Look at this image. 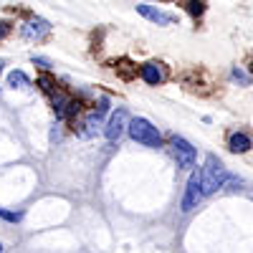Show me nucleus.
I'll return each mask as SVG.
<instances>
[{"instance_id":"obj_1","label":"nucleus","mask_w":253,"mask_h":253,"mask_svg":"<svg viewBox=\"0 0 253 253\" xmlns=\"http://www.w3.org/2000/svg\"><path fill=\"white\" fill-rule=\"evenodd\" d=\"M225 180H228V170L223 167V162L215 155H208L205 167H203V172H200V190H203V195L215 193L218 187L225 185Z\"/></svg>"},{"instance_id":"obj_2","label":"nucleus","mask_w":253,"mask_h":253,"mask_svg":"<svg viewBox=\"0 0 253 253\" xmlns=\"http://www.w3.org/2000/svg\"><path fill=\"white\" fill-rule=\"evenodd\" d=\"M129 137L144 147H162V134L157 132V126H152L144 117H134L129 122Z\"/></svg>"},{"instance_id":"obj_3","label":"nucleus","mask_w":253,"mask_h":253,"mask_svg":"<svg viewBox=\"0 0 253 253\" xmlns=\"http://www.w3.org/2000/svg\"><path fill=\"white\" fill-rule=\"evenodd\" d=\"M172 152H175V160H177V167L182 170H193L195 167V147L190 144L187 139L182 137H172Z\"/></svg>"},{"instance_id":"obj_4","label":"nucleus","mask_w":253,"mask_h":253,"mask_svg":"<svg viewBox=\"0 0 253 253\" xmlns=\"http://www.w3.org/2000/svg\"><path fill=\"white\" fill-rule=\"evenodd\" d=\"M203 198V190H200V172H193L187 180V190H185V198H182V210L190 213Z\"/></svg>"},{"instance_id":"obj_5","label":"nucleus","mask_w":253,"mask_h":253,"mask_svg":"<svg viewBox=\"0 0 253 253\" xmlns=\"http://www.w3.org/2000/svg\"><path fill=\"white\" fill-rule=\"evenodd\" d=\"M139 76L147 84L157 86V84H165L167 81V66H165V63H157V61H150V63H144V66L139 69Z\"/></svg>"},{"instance_id":"obj_6","label":"nucleus","mask_w":253,"mask_h":253,"mask_svg":"<svg viewBox=\"0 0 253 253\" xmlns=\"http://www.w3.org/2000/svg\"><path fill=\"white\" fill-rule=\"evenodd\" d=\"M20 33H23L26 41H43L51 33V23H48V20H43V18H36V20H28Z\"/></svg>"},{"instance_id":"obj_7","label":"nucleus","mask_w":253,"mask_h":253,"mask_svg":"<svg viewBox=\"0 0 253 253\" xmlns=\"http://www.w3.org/2000/svg\"><path fill=\"white\" fill-rule=\"evenodd\" d=\"M99 122H101V114L94 109L89 117H84L81 122H76V124H74V132H76V137H81V139H89V137H94V134H96V126H99Z\"/></svg>"},{"instance_id":"obj_8","label":"nucleus","mask_w":253,"mask_h":253,"mask_svg":"<svg viewBox=\"0 0 253 253\" xmlns=\"http://www.w3.org/2000/svg\"><path fill=\"white\" fill-rule=\"evenodd\" d=\"M137 13L144 15L147 20H152V23H157V26H170V23H175V20H177L172 13H162V10H157L152 5H137Z\"/></svg>"},{"instance_id":"obj_9","label":"nucleus","mask_w":253,"mask_h":253,"mask_svg":"<svg viewBox=\"0 0 253 253\" xmlns=\"http://www.w3.org/2000/svg\"><path fill=\"white\" fill-rule=\"evenodd\" d=\"M124 124H126V112H124V109H117V112L112 114L109 124H107V132H104L109 142H117V139L122 137V132H124Z\"/></svg>"},{"instance_id":"obj_10","label":"nucleus","mask_w":253,"mask_h":253,"mask_svg":"<svg viewBox=\"0 0 253 253\" xmlns=\"http://www.w3.org/2000/svg\"><path fill=\"white\" fill-rule=\"evenodd\" d=\"M228 147H230V152L243 155V152H248L251 147H253V142H251V137H246V134H241V132H233V134L228 137Z\"/></svg>"},{"instance_id":"obj_11","label":"nucleus","mask_w":253,"mask_h":253,"mask_svg":"<svg viewBox=\"0 0 253 253\" xmlns=\"http://www.w3.org/2000/svg\"><path fill=\"white\" fill-rule=\"evenodd\" d=\"M48 96H51V104H53V112H56V117H58V119H63V112H66L69 96L63 94L61 89H53V91H51Z\"/></svg>"},{"instance_id":"obj_12","label":"nucleus","mask_w":253,"mask_h":253,"mask_svg":"<svg viewBox=\"0 0 253 253\" xmlns=\"http://www.w3.org/2000/svg\"><path fill=\"white\" fill-rule=\"evenodd\" d=\"M117 74L124 79V81H129V79H134V74H137V66H132L126 58H122L119 63H117Z\"/></svg>"},{"instance_id":"obj_13","label":"nucleus","mask_w":253,"mask_h":253,"mask_svg":"<svg viewBox=\"0 0 253 253\" xmlns=\"http://www.w3.org/2000/svg\"><path fill=\"white\" fill-rule=\"evenodd\" d=\"M8 84H10L13 89H15V86H26L28 76H26L23 71H10V74H8Z\"/></svg>"},{"instance_id":"obj_14","label":"nucleus","mask_w":253,"mask_h":253,"mask_svg":"<svg viewBox=\"0 0 253 253\" xmlns=\"http://www.w3.org/2000/svg\"><path fill=\"white\" fill-rule=\"evenodd\" d=\"M185 8H187V13L190 15H203V10H205V5H203V0H187V3H185Z\"/></svg>"},{"instance_id":"obj_15","label":"nucleus","mask_w":253,"mask_h":253,"mask_svg":"<svg viewBox=\"0 0 253 253\" xmlns=\"http://www.w3.org/2000/svg\"><path fill=\"white\" fill-rule=\"evenodd\" d=\"M38 86H41V89H43L46 94H51V91L56 89V81H53L51 76H41V79H38Z\"/></svg>"},{"instance_id":"obj_16","label":"nucleus","mask_w":253,"mask_h":253,"mask_svg":"<svg viewBox=\"0 0 253 253\" xmlns=\"http://www.w3.org/2000/svg\"><path fill=\"white\" fill-rule=\"evenodd\" d=\"M0 218H5V220H10V223H18V220H20V213H8V210L0 208Z\"/></svg>"},{"instance_id":"obj_17","label":"nucleus","mask_w":253,"mask_h":253,"mask_svg":"<svg viewBox=\"0 0 253 253\" xmlns=\"http://www.w3.org/2000/svg\"><path fill=\"white\" fill-rule=\"evenodd\" d=\"M8 33H10V23H5V20H0V41H3Z\"/></svg>"},{"instance_id":"obj_18","label":"nucleus","mask_w":253,"mask_h":253,"mask_svg":"<svg viewBox=\"0 0 253 253\" xmlns=\"http://www.w3.org/2000/svg\"><path fill=\"white\" fill-rule=\"evenodd\" d=\"M33 63H38L41 69H51V63H48L46 58H36V56H33Z\"/></svg>"},{"instance_id":"obj_19","label":"nucleus","mask_w":253,"mask_h":253,"mask_svg":"<svg viewBox=\"0 0 253 253\" xmlns=\"http://www.w3.org/2000/svg\"><path fill=\"white\" fill-rule=\"evenodd\" d=\"M233 76H236V79H238V81H243V84H248V79H246V74H241V71H238V69H236V71H233Z\"/></svg>"},{"instance_id":"obj_20","label":"nucleus","mask_w":253,"mask_h":253,"mask_svg":"<svg viewBox=\"0 0 253 253\" xmlns=\"http://www.w3.org/2000/svg\"><path fill=\"white\" fill-rule=\"evenodd\" d=\"M0 251H3V243H0Z\"/></svg>"},{"instance_id":"obj_21","label":"nucleus","mask_w":253,"mask_h":253,"mask_svg":"<svg viewBox=\"0 0 253 253\" xmlns=\"http://www.w3.org/2000/svg\"><path fill=\"white\" fill-rule=\"evenodd\" d=\"M251 69H253V63H251Z\"/></svg>"}]
</instances>
